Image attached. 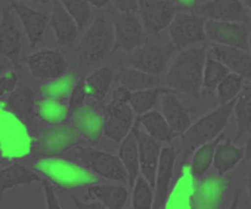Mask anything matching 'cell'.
<instances>
[{
  "label": "cell",
  "mask_w": 251,
  "mask_h": 209,
  "mask_svg": "<svg viewBox=\"0 0 251 209\" xmlns=\"http://www.w3.org/2000/svg\"><path fill=\"white\" fill-rule=\"evenodd\" d=\"M39 181H42V177L36 171L21 163H14L3 169L0 168V196L11 188L30 185Z\"/></svg>",
  "instance_id": "cell-26"
},
{
  "label": "cell",
  "mask_w": 251,
  "mask_h": 209,
  "mask_svg": "<svg viewBox=\"0 0 251 209\" xmlns=\"http://www.w3.org/2000/svg\"><path fill=\"white\" fill-rule=\"evenodd\" d=\"M87 98V88H86V79L81 77L77 80L74 85L70 96H68V106H67V113H68V120L70 118L77 113L80 109L84 107V101Z\"/></svg>",
  "instance_id": "cell-43"
},
{
  "label": "cell",
  "mask_w": 251,
  "mask_h": 209,
  "mask_svg": "<svg viewBox=\"0 0 251 209\" xmlns=\"http://www.w3.org/2000/svg\"><path fill=\"white\" fill-rule=\"evenodd\" d=\"M43 191H45L46 209H62L52 184H49L48 181H43Z\"/></svg>",
  "instance_id": "cell-45"
},
{
  "label": "cell",
  "mask_w": 251,
  "mask_h": 209,
  "mask_svg": "<svg viewBox=\"0 0 251 209\" xmlns=\"http://www.w3.org/2000/svg\"><path fill=\"white\" fill-rule=\"evenodd\" d=\"M223 140H225V135L220 134L213 141H208L194 150V156H192V162H191V177L194 179H201L208 172L210 166L213 165L216 147Z\"/></svg>",
  "instance_id": "cell-31"
},
{
  "label": "cell",
  "mask_w": 251,
  "mask_h": 209,
  "mask_svg": "<svg viewBox=\"0 0 251 209\" xmlns=\"http://www.w3.org/2000/svg\"><path fill=\"white\" fill-rule=\"evenodd\" d=\"M11 65H12L11 62H5V64H2V65H0V76H2V73H3V71H5L6 68H9Z\"/></svg>",
  "instance_id": "cell-54"
},
{
  "label": "cell",
  "mask_w": 251,
  "mask_h": 209,
  "mask_svg": "<svg viewBox=\"0 0 251 209\" xmlns=\"http://www.w3.org/2000/svg\"><path fill=\"white\" fill-rule=\"evenodd\" d=\"M118 159L121 160L126 172H127V182L130 188L135 185L136 178L139 177V153H138V143L136 137L130 131V134L120 143L118 149Z\"/></svg>",
  "instance_id": "cell-29"
},
{
  "label": "cell",
  "mask_w": 251,
  "mask_h": 209,
  "mask_svg": "<svg viewBox=\"0 0 251 209\" xmlns=\"http://www.w3.org/2000/svg\"><path fill=\"white\" fill-rule=\"evenodd\" d=\"M177 156H179V153L175 146H167V147L161 149L158 168L155 172V184H154L155 190H154L152 209H163L167 202Z\"/></svg>",
  "instance_id": "cell-16"
},
{
  "label": "cell",
  "mask_w": 251,
  "mask_h": 209,
  "mask_svg": "<svg viewBox=\"0 0 251 209\" xmlns=\"http://www.w3.org/2000/svg\"><path fill=\"white\" fill-rule=\"evenodd\" d=\"M87 196L100 202L106 209H124L129 191L123 185L93 184L87 188Z\"/></svg>",
  "instance_id": "cell-27"
},
{
  "label": "cell",
  "mask_w": 251,
  "mask_h": 209,
  "mask_svg": "<svg viewBox=\"0 0 251 209\" xmlns=\"http://www.w3.org/2000/svg\"><path fill=\"white\" fill-rule=\"evenodd\" d=\"M114 29L109 20L103 15L95 18L80 42V52L87 60H100L112 52Z\"/></svg>",
  "instance_id": "cell-9"
},
{
  "label": "cell",
  "mask_w": 251,
  "mask_h": 209,
  "mask_svg": "<svg viewBox=\"0 0 251 209\" xmlns=\"http://www.w3.org/2000/svg\"><path fill=\"white\" fill-rule=\"evenodd\" d=\"M109 18L114 29L112 51L124 49L126 52H132L148 42L142 23H139L133 12H118L112 9L109 11Z\"/></svg>",
  "instance_id": "cell-5"
},
{
  "label": "cell",
  "mask_w": 251,
  "mask_h": 209,
  "mask_svg": "<svg viewBox=\"0 0 251 209\" xmlns=\"http://www.w3.org/2000/svg\"><path fill=\"white\" fill-rule=\"evenodd\" d=\"M73 200L77 206V209H106L100 202H83L77 196H73Z\"/></svg>",
  "instance_id": "cell-47"
},
{
  "label": "cell",
  "mask_w": 251,
  "mask_h": 209,
  "mask_svg": "<svg viewBox=\"0 0 251 209\" xmlns=\"http://www.w3.org/2000/svg\"><path fill=\"white\" fill-rule=\"evenodd\" d=\"M33 77L55 80L68 73V61L59 49H42L25 58Z\"/></svg>",
  "instance_id": "cell-13"
},
{
  "label": "cell",
  "mask_w": 251,
  "mask_h": 209,
  "mask_svg": "<svg viewBox=\"0 0 251 209\" xmlns=\"http://www.w3.org/2000/svg\"><path fill=\"white\" fill-rule=\"evenodd\" d=\"M49 26L55 31L58 46H71L78 37V27L59 0H55L52 14L49 17Z\"/></svg>",
  "instance_id": "cell-25"
},
{
  "label": "cell",
  "mask_w": 251,
  "mask_h": 209,
  "mask_svg": "<svg viewBox=\"0 0 251 209\" xmlns=\"http://www.w3.org/2000/svg\"><path fill=\"white\" fill-rule=\"evenodd\" d=\"M136 125L138 126H144L145 132L155 138L157 141H166L170 143L175 138V134L172 132L169 123L166 122L164 116L161 113H158L157 110H151L145 115L138 116L136 119Z\"/></svg>",
  "instance_id": "cell-30"
},
{
  "label": "cell",
  "mask_w": 251,
  "mask_h": 209,
  "mask_svg": "<svg viewBox=\"0 0 251 209\" xmlns=\"http://www.w3.org/2000/svg\"><path fill=\"white\" fill-rule=\"evenodd\" d=\"M242 88H244V79L235 73H229L216 88L217 106H222V104H226V102L235 99L239 95V92L242 90Z\"/></svg>",
  "instance_id": "cell-40"
},
{
  "label": "cell",
  "mask_w": 251,
  "mask_h": 209,
  "mask_svg": "<svg viewBox=\"0 0 251 209\" xmlns=\"http://www.w3.org/2000/svg\"><path fill=\"white\" fill-rule=\"evenodd\" d=\"M0 168H2V165H0Z\"/></svg>",
  "instance_id": "cell-58"
},
{
  "label": "cell",
  "mask_w": 251,
  "mask_h": 209,
  "mask_svg": "<svg viewBox=\"0 0 251 209\" xmlns=\"http://www.w3.org/2000/svg\"><path fill=\"white\" fill-rule=\"evenodd\" d=\"M248 46H250V51H251V33H250V37H248Z\"/></svg>",
  "instance_id": "cell-57"
},
{
  "label": "cell",
  "mask_w": 251,
  "mask_h": 209,
  "mask_svg": "<svg viewBox=\"0 0 251 209\" xmlns=\"http://www.w3.org/2000/svg\"><path fill=\"white\" fill-rule=\"evenodd\" d=\"M132 188V209H152L154 190L151 184L144 177H138Z\"/></svg>",
  "instance_id": "cell-42"
},
{
  "label": "cell",
  "mask_w": 251,
  "mask_h": 209,
  "mask_svg": "<svg viewBox=\"0 0 251 209\" xmlns=\"http://www.w3.org/2000/svg\"><path fill=\"white\" fill-rule=\"evenodd\" d=\"M71 126L89 144L96 146L103 135V115L95 106H84L71 118Z\"/></svg>",
  "instance_id": "cell-21"
},
{
  "label": "cell",
  "mask_w": 251,
  "mask_h": 209,
  "mask_svg": "<svg viewBox=\"0 0 251 209\" xmlns=\"http://www.w3.org/2000/svg\"><path fill=\"white\" fill-rule=\"evenodd\" d=\"M132 132L136 137V143H138L139 172H142V177L154 188L155 172L158 168V160H160V153H161V144L155 138L150 137L147 132L141 131L138 125H133Z\"/></svg>",
  "instance_id": "cell-17"
},
{
  "label": "cell",
  "mask_w": 251,
  "mask_h": 209,
  "mask_svg": "<svg viewBox=\"0 0 251 209\" xmlns=\"http://www.w3.org/2000/svg\"><path fill=\"white\" fill-rule=\"evenodd\" d=\"M204 30H205L207 39L214 42L216 45L238 48V49H242L247 52L250 49V46H248L250 31H248L247 26H244V24L207 20Z\"/></svg>",
  "instance_id": "cell-15"
},
{
  "label": "cell",
  "mask_w": 251,
  "mask_h": 209,
  "mask_svg": "<svg viewBox=\"0 0 251 209\" xmlns=\"http://www.w3.org/2000/svg\"><path fill=\"white\" fill-rule=\"evenodd\" d=\"M170 89H163V88H151V89H145V90H136L130 93L129 98V106L132 107L133 113H136L138 116L145 115L151 110H154V107L157 106V102L160 99V96L166 92H169Z\"/></svg>",
  "instance_id": "cell-38"
},
{
  "label": "cell",
  "mask_w": 251,
  "mask_h": 209,
  "mask_svg": "<svg viewBox=\"0 0 251 209\" xmlns=\"http://www.w3.org/2000/svg\"><path fill=\"white\" fill-rule=\"evenodd\" d=\"M192 177L182 174L175 188L169 193L167 202L163 209H191V193H192Z\"/></svg>",
  "instance_id": "cell-37"
},
{
  "label": "cell",
  "mask_w": 251,
  "mask_h": 209,
  "mask_svg": "<svg viewBox=\"0 0 251 209\" xmlns=\"http://www.w3.org/2000/svg\"><path fill=\"white\" fill-rule=\"evenodd\" d=\"M86 79L87 96L93 101H103L114 80V73L111 67H99L92 71Z\"/></svg>",
  "instance_id": "cell-34"
},
{
  "label": "cell",
  "mask_w": 251,
  "mask_h": 209,
  "mask_svg": "<svg viewBox=\"0 0 251 209\" xmlns=\"http://www.w3.org/2000/svg\"><path fill=\"white\" fill-rule=\"evenodd\" d=\"M244 159L251 162V137L248 138L247 144H245V150H244Z\"/></svg>",
  "instance_id": "cell-52"
},
{
  "label": "cell",
  "mask_w": 251,
  "mask_h": 209,
  "mask_svg": "<svg viewBox=\"0 0 251 209\" xmlns=\"http://www.w3.org/2000/svg\"><path fill=\"white\" fill-rule=\"evenodd\" d=\"M235 102H236V98L226 104H222V106H217L213 112L198 119L195 123H192L188 128L185 134L180 135L182 144L185 149V159L191 151H194L195 149H198L200 146L208 141H213L223 132L233 112Z\"/></svg>",
  "instance_id": "cell-3"
},
{
  "label": "cell",
  "mask_w": 251,
  "mask_h": 209,
  "mask_svg": "<svg viewBox=\"0 0 251 209\" xmlns=\"http://www.w3.org/2000/svg\"><path fill=\"white\" fill-rule=\"evenodd\" d=\"M33 168L39 175L48 178L52 185H56L64 191L89 187L99 181V177L84 166H78L62 157H42L33 165Z\"/></svg>",
  "instance_id": "cell-2"
},
{
  "label": "cell",
  "mask_w": 251,
  "mask_h": 209,
  "mask_svg": "<svg viewBox=\"0 0 251 209\" xmlns=\"http://www.w3.org/2000/svg\"><path fill=\"white\" fill-rule=\"evenodd\" d=\"M59 2L74 20L78 30H84L92 18V9L87 0H59Z\"/></svg>",
  "instance_id": "cell-41"
},
{
  "label": "cell",
  "mask_w": 251,
  "mask_h": 209,
  "mask_svg": "<svg viewBox=\"0 0 251 209\" xmlns=\"http://www.w3.org/2000/svg\"><path fill=\"white\" fill-rule=\"evenodd\" d=\"M33 150V138L24 123L0 107V153L6 160L25 157Z\"/></svg>",
  "instance_id": "cell-4"
},
{
  "label": "cell",
  "mask_w": 251,
  "mask_h": 209,
  "mask_svg": "<svg viewBox=\"0 0 251 209\" xmlns=\"http://www.w3.org/2000/svg\"><path fill=\"white\" fill-rule=\"evenodd\" d=\"M36 118H39L42 122L50 126L67 123L68 113H67L65 102L48 99V98H39L36 101Z\"/></svg>",
  "instance_id": "cell-32"
},
{
  "label": "cell",
  "mask_w": 251,
  "mask_h": 209,
  "mask_svg": "<svg viewBox=\"0 0 251 209\" xmlns=\"http://www.w3.org/2000/svg\"><path fill=\"white\" fill-rule=\"evenodd\" d=\"M23 2H37V3H49L50 0H23Z\"/></svg>",
  "instance_id": "cell-55"
},
{
  "label": "cell",
  "mask_w": 251,
  "mask_h": 209,
  "mask_svg": "<svg viewBox=\"0 0 251 209\" xmlns=\"http://www.w3.org/2000/svg\"><path fill=\"white\" fill-rule=\"evenodd\" d=\"M235 118H236V141L244 138L251 132V83L244 86L239 95L236 96V102L233 106Z\"/></svg>",
  "instance_id": "cell-33"
},
{
  "label": "cell",
  "mask_w": 251,
  "mask_h": 209,
  "mask_svg": "<svg viewBox=\"0 0 251 209\" xmlns=\"http://www.w3.org/2000/svg\"><path fill=\"white\" fill-rule=\"evenodd\" d=\"M77 83V76L73 73H67L59 79H55L53 82L39 88V98H48V99H55V101H65L68 99L74 85Z\"/></svg>",
  "instance_id": "cell-36"
},
{
  "label": "cell",
  "mask_w": 251,
  "mask_h": 209,
  "mask_svg": "<svg viewBox=\"0 0 251 209\" xmlns=\"http://www.w3.org/2000/svg\"><path fill=\"white\" fill-rule=\"evenodd\" d=\"M0 107L25 126L31 125L36 119V93L30 86L18 85Z\"/></svg>",
  "instance_id": "cell-19"
},
{
  "label": "cell",
  "mask_w": 251,
  "mask_h": 209,
  "mask_svg": "<svg viewBox=\"0 0 251 209\" xmlns=\"http://www.w3.org/2000/svg\"><path fill=\"white\" fill-rule=\"evenodd\" d=\"M247 188H248V199H250V205H251V174L248 175V179H247Z\"/></svg>",
  "instance_id": "cell-53"
},
{
  "label": "cell",
  "mask_w": 251,
  "mask_h": 209,
  "mask_svg": "<svg viewBox=\"0 0 251 209\" xmlns=\"http://www.w3.org/2000/svg\"><path fill=\"white\" fill-rule=\"evenodd\" d=\"M0 55L6 57L11 64L18 68L21 57V30L8 8L2 9L0 20Z\"/></svg>",
  "instance_id": "cell-20"
},
{
  "label": "cell",
  "mask_w": 251,
  "mask_h": 209,
  "mask_svg": "<svg viewBox=\"0 0 251 209\" xmlns=\"http://www.w3.org/2000/svg\"><path fill=\"white\" fill-rule=\"evenodd\" d=\"M11 8L17 12L24 26V30L30 40V48H36L43 39L46 26L49 23V15L46 12L34 11L33 8L20 2H11Z\"/></svg>",
  "instance_id": "cell-24"
},
{
  "label": "cell",
  "mask_w": 251,
  "mask_h": 209,
  "mask_svg": "<svg viewBox=\"0 0 251 209\" xmlns=\"http://www.w3.org/2000/svg\"><path fill=\"white\" fill-rule=\"evenodd\" d=\"M161 106H163V116L169 123L175 137H180L182 134H185L188 128L192 125V118L188 107L177 98V95L172 89L163 93Z\"/></svg>",
  "instance_id": "cell-23"
},
{
  "label": "cell",
  "mask_w": 251,
  "mask_h": 209,
  "mask_svg": "<svg viewBox=\"0 0 251 209\" xmlns=\"http://www.w3.org/2000/svg\"><path fill=\"white\" fill-rule=\"evenodd\" d=\"M18 85H20V79H18V73L15 70L6 71L5 74H2L0 76V98L12 92Z\"/></svg>",
  "instance_id": "cell-44"
},
{
  "label": "cell",
  "mask_w": 251,
  "mask_h": 209,
  "mask_svg": "<svg viewBox=\"0 0 251 209\" xmlns=\"http://www.w3.org/2000/svg\"><path fill=\"white\" fill-rule=\"evenodd\" d=\"M207 54L222 62L230 73H235L244 80L251 82V54L247 51L223 45H213Z\"/></svg>",
  "instance_id": "cell-22"
},
{
  "label": "cell",
  "mask_w": 251,
  "mask_h": 209,
  "mask_svg": "<svg viewBox=\"0 0 251 209\" xmlns=\"http://www.w3.org/2000/svg\"><path fill=\"white\" fill-rule=\"evenodd\" d=\"M198 15L226 23H250V14L242 0H210L198 8Z\"/></svg>",
  "instance_id": "cell-18"
},
{
  "label": "cell",
  "mask_w": 251,
  "mask_h": 209,
  "mask_svg": "<svg viewBox=\"0 0 251 209\" xmlns=\"http://www.w3.org/2000/svg\"><path fill=\"white\" fill-rule=\"evenodd\" d=\"M205 21L207 20L198 14H176L169 26L170 39L175 48L183 51L192 45L205 42Z\"/></svg>",
  "instance_id": "cell-8"
},
{
  "label": "cell",
  "mask_w": 251,
  "mask_h": 209,
  "mask_svg": "<svg viewBox=\"0 0 251 209\" xmlns=\"http://www.w3.org/2000/svg\"><path fill=\"white\" fill-rule=\"evenodd\" d=\"M135 113L129 102H121L111 99L105 107L103 115V135H106L114 143H121L127 137L135 125Z\"/></svg>",
  "instance_id": "cell-12"
},
{
  "label": "cell",
  "mask_w": 251,
  "mask_h": 209,
  "mask_svg": "<svg viewBox=\"0 0 251 209\" xmlns=\"http://www.w3.org/2000/svg\"><path fill=\"white\" fill-rule=\"evenodd\" d=\"M176 51L177 49L172 42L167 45H155L147 42L145 45L132 51L129 57V62L136 70L158 76L166 70L169 61L172 60Z\"/></svg>",
  "instance_id": "cell-10"
},
{
  "label": "cell",
  "mask_w": 251,
  "mask_h": 209,
  "mask_svg": "<svg viewBox=\"0 0 251 209\" xmlns=\"http://www.w3.org/2000/svg\"><path fill=\"white\" fill-rule=\"evenodd\" d=\"M139 0H112V5L118 12H133L138 11Z\"/></svg>",
  "instance_id": "cell-46"
},
{
  "label": "cell",
  "mask_w": 251,
  "mask_h": 209,
  "mask_svg": "<svg viewBox=\"0 0 251 209\" xmlns=\"http://www.w3.org/2000/svg\"><path fill=\"white\" fill-rule=\"evenodd\" d=\"M175 6L183 8V9H195L198 0H172Z\"/></svg>",
  "instance_id": "cell-49"
},
{
  "label": "cell",
  "mask_w": 251,
  "mask_h": 209,
  "mask_svg": "<svg viewBox=\"0 0 251 209\" xmlns=\"http://www.w3.org/2000/svg\"><path fill=\"white\" fill-rule=\"evenodd\" d=\"M118 80H120L121 86H124L126 89H129L130 92L158 88V83H160L158 76L148 74V73L136 70V68H123L120 71Z\"/></svg>",
  "instance_id": "cell-35"
},
{
  "label": "cell",
  "mask_w": 251,
  "mask_h": 209,
  "mask_svg": "<svg viewBox=\"0 0 251 209\" xmlns=\"http://www.w3.org/2000/svg\"><path fill=\"white\" fill-rule=\"evenodd\" d=\"M87 2H89L92 6H95V8H99V9H100V8L108 6L111 0H87Z\"/></svg>",
  "instance_id": "cell-50"
},
{
  "label": "cell",
  "mask_w": 251,
  "mask_h": 209,
  "mask_svg": "<svg viewBox=\"0 0 251 209\" xmlns=\"http://www.w3.org/2000/svg\"><path fill=\"white\" fill-rule=\"evenodd\" d=\"M242 2H244L245 8H248V9L251 11V0H242Z\"/></svg>",
  "instance_id": "cell-56"
},
{
  "label": "cell",
  "mask_w": 251,
  "mask_h": 209,
  "mask_svg": "<svg viewBox=\"0 0 251 209\" xmlns=\"http://www.w3.org/2000/svg\"><path fill=\"white\" fill-rule=\"evenodd\" d=\"M227 188L229 179L225 177L216 175L198 179L192 187L191 209H223Z\"/></svg>",
  "instance_id": "cell-11"
},
{
  "label": "cell",
  "mask_w": 251,
  "mask_h": 209,
  "mask_svg": "<svg viewBox=\"0 0 251 209\" xmlns=\"http://www.w3.org/2000/svg\"><path fill=\"white\" fill-rule=\"evenodd\" d=\"M81 137L68 123L55 125L43 129L37 135V156L42 157H59L73 147H78Z\"/></svg>",
  "instance_id": "cell-6"
},
{
  "label": "cell",
  "mask_w": 251,
  "mask_h": 209,
  "mask_svg": "<svg viewBox=\"0 0 251 209\" xmlns=\"http://www.w3.org/2000/svg\"><path fill=\"white\" fill-rule=\"evenodd\" d=\"M239 197H241V190H236L235 196H233V200H232V205L227 209H239Z\"/></svg>",
  "instance_id": "cell-51"
},
{
  "label": "cell",
  "mask_w": 251,
  "mask_h": 209,
  "mask_svg": "<svg viewBox=\"0 0 251 209\" xmlns=\"http://www.w3.org/2000/svg\"><path fill=\"white\" fill-rule=\"evenodd\" d=\"M138 11L148 34H158L166 30L176 15V6L172 0H139Z\"/></svg>",
  "instance_id": "cell-14"
},
{
  "label": "cell",
  "mask_w": 251,
  "mask_h": 209,
  "mask_svg": "<svg viewBox=\"0 0 251 209\" xmlns=\"http://www.w3.org/2000/svg\"><path fill=\"white\" fill-rule=\"evenodd\" d=\"M208 51V49H207ZM230 71L217 60L210 57L207 54L205 62H204V71H202V88L208 93H213L219 83L229 74Z\"/></svg>",
  "instance_id": "cell-39"
},
{
  "label": "cell",
  "mask_w": 251,
  "mask_h": 209,
  "mask_svg": "<svg viewBox=\"0 0 251 209\" xmlns=\"http://www.w3.org/2000/svg\"><path fill=\"white\" fill-rule=\"evenodd\" d=\"M130 90L129 89H126L124 86H118L115 90H114V93H112V99H115V101H121V102H129V98H130Z\"/></svg>",
  "instance_id": "cell-48"
},
{
  "label": "cell",
  "mask_w": 251,
  "mask_h": 209,
  "mask_svg": "<svg viewBox=\"0 0 251 209\" xmlns=\"http://www.w3.org/2000/svg\"><path fill=\"white\" fill-rule=\"evenodd\" d=\"M75 154L84 168L95 175L111 181H127V172H126L118 156L92 147H77Z\"/></svg>",
  "instance_id": "cell-7"
},
{
  "label": "cell",
  "mask_w": 251,
  "mask_h": 209,
  "mask_svg": "<svg viewBox=\"0 0 251 209\" xmlns=\"http://www.w3.org/2000/svg\"><path fill=\"white\" fill-rule=\"evenodd\" d=\"M205 58L207 46L183 49L169 68L166 76L167 86L172 90L182 92L195 99H200Z\"/></svg>",
  "instance_id": "cell-1"
},
{
  "label": "cell",
  "mask_w": 251,
  "mask_h": 209,
  "mask_svg": "<svg viewBox=\"0 0 251 209\" xmlns=\"http://www.w3.org/2000/svg\"><path fill=\"white\" fill-rule=\"evenodd\" d=\"M244 159V149L236 147L230 140L219 143L214 151L213 165L219 177H225Z\"/></svg>",
  "instance_id": "cell-28"
}]
</instances>
